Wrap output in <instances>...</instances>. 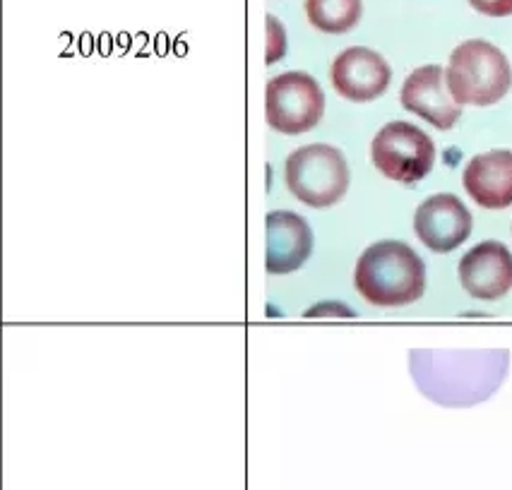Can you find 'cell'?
<instances>
[{"label": "cell", "mask_w": 512, "mask_h": 490, "mask_svg": "<svg viewBox=\"0 0 512 490\" xmlns=\"http://www.w3.org/2000/svg\"><path fill=\"white\" fill-rule=\"evenodd\" d=\"M354 286L371 306H409L426 291L424 260L407 243L378 241L368 245L356 262Z\"/></svg>", "instance_id": "1"}, {"label": "cell", "mask_w": 512, "mask_h": 490, "mask_svg": "<svg viewBox=\"0 0 512 490\" xmlns=\"http://www.w3.org/2000/svg\"><path fill=\"white\" fill-rule=\"evenodd\" d=\"M445 80L457 104L493 106L510 92L512 68L498 46L469 39L450 53Z\"/></svg>", "instance_id": "2"}, {"label": "cell", "mask_w": 512, "mask_h": 490, "mask_svg": "<svg viewBox=\"0 0 512 490\" xmlns=\"http://www.w3.org/2000/svg\"><path fill=\"white\" fill-rule=\"evenodd\" d=\"M287 185L303 205L325 209L337 205L349 190V166L337 147L315 145L299 147L287 159Z\"/></svg>", "instance_id": "3"}, {"label": "cell", "mask_w": 512, "mask_h": 490, "mask_svg": "<svg viewBox=\"0 0 512 490\" xmlns=\"http://www.w3.org/2000/svg\"><path fill=\"white\" fill-rule=\"evenodd\" d=\"M371 159L385 178L412 185L431 173L436 164V145L416 125L392 121L373 137Z\"/></svg>", "instance_id": "4"}, {"label": "cell", "mask_w": 512, "mask_h": 490, "mask_svg": "<svg viewBox=\"0 0 512 490\" xmlns=\"http://www.w3.org/2000/svg\"><path fill=\"white\" fill-rule=\"evenodd\" d=\"M323 111L325 94L308 73H282L267 82L265 118L277 133H308L320 123Z\"/></svg>", "instance_id": "5"}, {"label": "cell", "mask_w": 512, "mask_h": 490, "mask_svg": "<svg viewBox=\"0 0 512 490\" xmlns=\"http://www.w3.org/2000/svg\"><path fill=\"white\" fill-rule=\"evenodd\" d=\"M472 212L457 195L440 193L424 200L414 214L416 238L433 253H452L472 233Z\"/></svg>", "instance_id": "6"}, {"label": "cell", "mask_w": 512, "mask_h": 490, "mask_svg": "<svg viewBox=\"0 0 512 490\" xmlns=\"http://www.w3.org/2000/svg\"><path fill=\"white\" fill-rule=\"evenodd\" d=\"M400 101L409 113H416L426 123L436 125L438 130L455 128V123L462 118V104H457L452 97L445 70L440 65L416 68L404 80Z\"/></svg>", "instance_id": "7"}, {"label": "cell", "mask_w": 512, "mask_h": 490, "mask_svg": "<svg viewBox=\"0 0 512 490\" xmlns=\"http://www.w3.org/2000/svg\"><path fill=\"white\" fill-rule=\"evenodd\" d=\"M330 77L339 97L363 104L388 92L392 70L380 53L366 46H351L335 58Z\"/></svg>", "instance_id": "8"}, {"label": "cell", "mask_w": 512, "mask_h": 490, "mask_svg": "<svg viewBox=\"0 0 512 490\" xmlns=\"http://www.w3.org/2000/svg\"><path fill=\"white\" fill-rule=\"evenodd\" d=\"M460 284L479 301H498L512 289V253L498 241L474 245L460 260Z\"/></svg>", "instance_id": "9"}, {"label": "cell", "mask_w": 512, "mask_h": 490, "mask_svg": "<svg viewBox=\"0 0 512 490\" xmlns=\"http://www.w3.org/2000/svg\"><path fill=\"white\" fill-rule=\"evenodd\" d=\"M265 267L270 274H289L311 258L313 231L308 221L294 212H272L265 219Z\"/></svg>", "instance_id": "10"}, {"label": "cell", "mask_w": 512, "mask_h": 490, "mask_svg": "<svg viewBox=\"0 0 512 490\" xmlns=\"http://www.w3.org/2000/svg\"><path fill=\"white\" fill-rule=\"evenodd\" d=\"M464 190L479 207L505 209L512 205V152L491 149L476 154L464 169Z\"/></svg>", "instance_id": "11"}, {"label": "cell", "mask_w": 512, "mask_h": 490, "mask_svg": "<svg viewBox=\"0 0 512 490\" xmlns=\"http://www.w3.org/2000/svg\"><path fill=\"white\" fill-rule=\"evenodd\" d=\"M361 0H306L308 22L325 34H347L359 25Z\"/></svg>", "instance_id": "12"}, {"label": "cell", "mask_w": 512, "mask_h": 490, "mask_svg": "<svg viewBox=\"0 0 512 490\" xmlns=\"http://www.w3.org/2000/svg\"><path fill=\"white\" fill-rule=\"evenodd\" d=\"M287 51V37H284L282 22L275 15H267V63H277Z\"/></svg>", "instance_id": "13"}, {"label": "cell", "mask_w": 512, "mask_h": 490, "mask_svg": "<svg viewBox=\"0 0 512 490\" xmlns=\"http://www.w3.org/2000/svg\"><path fill=\"white\" fill-rule=\"evenodd\" d=\"M476 13L488 17H508L512 15V0H469Z\"/></svg>", "instance_id": "14"}]
</instances>
